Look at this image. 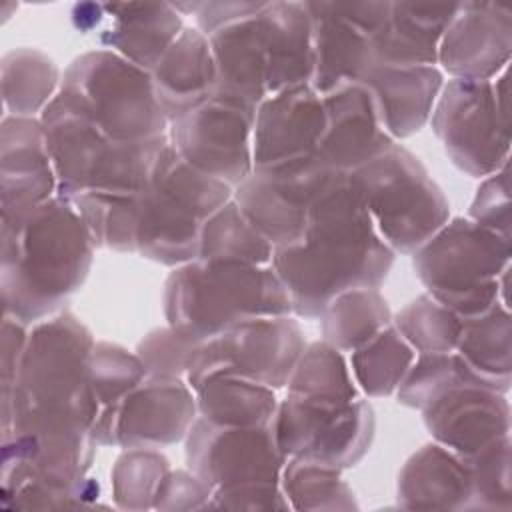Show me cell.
I'll use <instances>...</instances> for the list:
<instances>
[{"instance_id":"ab89813d","label":"cell","mask_w":512,"mask_h":512,"mask_svg":"<svg viewBox=\"0 0 512 512\" xmlns=\"http://www.w3.org/2000/svg\"><path fill=\"white\" fill-rule=\"evenodd\" d=\"M168 474V460L154 448H126L112 470L118 506L146 508L154 504Z\"/></svg>"},{"instance_id":"f6af8a7d","label":"cell","mask_w":512,"mask_h":512,"mask_svg":"<svg viewBox=\"0 0 512 512\" xmlns=\"http://www.w3.org/2000/svg\"><path fill=\"white\" fill-rule=\"evenodd\" d=\"M212 490L194 472H170L158 490L156 508H204L212 506Z\"/></svg>"},{"instance_id":"e575fe53","label":"cell","mask_w":512,"mask_h":512,"mask_svg":"<svg viewBox=\"0 0 512 512\" xmlns=\"http://www.w3.org/2000/svg\"><path fill=\"white\" fill-rule=\"evenodd\" d=\"M416 352L400 336L394 324L380 330L364 346L356 348L350 358L352 378L366 396L380 398L398 390Z\"/></svg>"},{"instance_id":"8fae6325","label":"cell","mask_w":512,"mask_h":512,"mask_svg":"<svg viewBox=\"0 0 512 512\" xmlns=\"http://www.w3.org/2000/svg\"><path fill=\"white\" fill-rule=\"evenodd\" d=\"M304 348L302 330L290 314L246 318L200 342L184 378L192 390L216 374L248 378L276 390L288 384Z\"/></svg>"},{"instance_id":"4316f807","label":"cell","mask_w":512,"mask_h":512,"mask_svg":"<svg viewBox=\"0 0 512 512\" xmlns=\"http://www.w3.org/2000/svg\"><path fill=\"white\" fill-rule=\"evenodd\" d=\"M458 4L390 2L382 30L372 38L376 64L436 66L438 46Z\"/></svg>"},{"instance_id":"e0dca14e","label":"cell","mask_w":512,"mask_h":512,"mask_svg":"<svg viewBox=\"0 0 512 512\" xmlns=\"http://www.w3.org/2000/svg\"><path fill=\"white\" fill-rule=\"evenodd\" d=\"M422 418L434 440L460 458L510 434V404L484 378L452 384L422 408Z\"/></svg>"},{"instance_id":"7a4b0ae2","label":"cell","mask_w":512,"mask_h":512,"mask_svg":"<svg viewBox=\"0 0 512 512\" xmlns=\"http://www.w3.org/2000/svg\"><path fill=\"white\" fill-rule=\"evenodd\" d=\"M94 246L78 210L60 196L2 218L4 316L28 326L62 312L88 276Z\"/></svg>"},{"instance_id":"9c48e42d","label":"cell","mask_w":512,"mask_h":512,"mask_svg":"<svg viewBox=\"0 0 512 512\" xmlns=\"http://www.w3.org/2000/svg\"><path fill=\"white\" fill-rule=\"evenodd\" d=\"M112 140H146L168 134L150 72L100 48L80 54L64 70L58 90Z\"/></svg>"},{"instance_id":"8d00e7d4","label":"cell","mask_w":512,"mask_h":512,"mask_svg":"<svg viewBox=\"0 0 512 512\" xmlns=\"http://www.w3.org/2000/svg\"><path fill=\"white\" fill-rule=\"evenodd\" d=\"M392 324L412 350L418 354H434L456 350L462 318L430 294H422L402 308Z\"/></svg>"},{"instance_id":"8992f818","label":"cell","mask_w":512,"mask_h":512,"mask_svg":"<svg viewBox=\"0 0 512 512\" xmlns=\"http://www.w3.org/2000/svg\"><path fill=\"white\" fill-rule=\"evenodd\" d=\"M232 188L190 166L168 142L150 184L136 192V254L182 266L198 258L204 222L232 200Z\"/></svg>"},{"instance_id":"bcb514c9","label":"cell","mask_w":512,"mask_h":512,"mask_svg":"<svg viewBox=\"0 0 512 512\" xmlns=\"http://www.w3.org/2000/svg\"><path fill=\"white\" fill-rule=\"evenodd\" d=\"M266 2H196V24L204 36L214 30L256 14Z\"/></svg>"},{"instance_id":"7dc6e473","label":"cell","mask_w":512,"mask_h":512,"mask_svg":"<svg viewBox=\"0 0 512 512\" xmlns=\"http://www.w3.org/2000/svg\"><path fill=\"white\" fill-rule=\"evenodd\" d=\"M72 24L78 32L86 34L90 30H96L104 24L106 20V12H104V4L98 2H82V4H74L72 6Z\"/></svg>"},{"instance_id":"484cf974","label":"cell","mask_w":512,"mask_h":512,"mask_svg":"<svg viewBox=\"0 0 512 512\" xmlns=\"http://www.w3.org/2000/svg\"><path fill=\"white\" fill-rule=\"evenodd\" d=\"M154 94L174 122L216 90V64L208 36L198 28H186L150 70Z\"/></svg>"},{"instance_id":"7c38bea8","label":"cell","mask_w":512,"mask_h":512,"mask_svg":"<svg viewBox=\"0 0 512 512\" xmlns=\"http://www.w3.org/2000/svg\"><path fill=\"white\" fill-rule=\"evenodd\" d=\"M272 428L286 458L342 470L368 452L374 436V410L362 396L316 398L288 392L278 404Z\"/></svg>"},{"instance_id":"f1b7e54d","label":"cell","mask_w":512,"mask_h":512,"mask_svg":"<svg viewBox=\"0 0 512 512\" xmlns=\"http://www.w3.org/2000/svg\"><path fill=\"white\" fill-rule=\"evenodd\" d=\"M268 96L312 78V18L306 2H266Z\"/></svg>"},{"instance_id":"ac0fdd59","label":"cell","mask_w":512,"mask_h":512,"mask_svg":"<svg viewBox=\"0 0 512 512\" xmlns=\"http://www.w3.org/2000/svg\"><path fill=\"white\" fill-rule=\"evenodd\" d=\"M512 10L500 2H458L442 34L438 62L460 80H494L508 68Z\"/></svg>"},{"instance_id":"5b68a950","label":"cell","mask_w":512,"mask_h":512,"mask_svg":"<svg viewBox=\"0 0 512 512\" xmlns=\"http://www.w3.org/2000/svg\"><path fill=\"white\" fill-rule=\"evenodd\" d=\"M50 160L58 180L56 196L82 192L134 194L144 190L170 136L112 140L60 92L40 114Z\"/></svg>"},{"instance_id":"d6986e66","label":"cell","mask_w":512,"mask_h":512,"mask_svg":"<svg viewBox=\"0 0 512 512\" xmlns=\"http://www.w3.org/2000/svg\"><path fill=\"white\" fill-rule=\"evenodd\" d=\"M324 122L322 96L310 84L290 86L266 96L256 106L254 116V170L314 156Z\"/></svg>"},{"instance_id":"44dd1931","label":"cell","mask_w":512,"mask_h":512,"mask_svg":"<svg viewBox=\"0 0 512 512\" xmlns=\"http://www.w3.org/2000/svg\"><path fill=\"white\" fill-rule=\"evenodd\" d=\"M2 218L20 216L58 192L40 118L6 116L2 120Z\"/></svg>"},{"instance_id":"f35d334b","label":"cell","mask_w":512,"mask_h":512,"mask_svg":"<svg viewBox=\"0 0 512 512\" xmlns=\"http://www.w3.org/2000/svg\"><path fill=\"white\" fill-rule=\"evenodd\" d=\"M468 378H482V376H478L456 350L420 354L418 360L412 362V366L408 368L404 380L396 390L398 402L404 406L422 410L440 392Z\"/></svg>"},{"instance_id":"6da1fadb","label":"cell","mask_w":512,"mask_h":512,"mask_svg":"<svg viewBox=\"0 0 512 512\" xmlns=\"http://www.w3.org/2000/svg\"><path fill=\"white\" fill-rule=\"evenodd\" d=\"M394 252L380 238L350 172L332 170L318 190L298 242L274 248L270 266L298 318H320L338 294L378 288Z\"/></svg>"},{"instance_id":"cb8c5ba5","label":"cell","mask_w":512,"mask_h":512,"mask_svg":"<svg viewBox=\"0 0 512 512\" xmlns=\"http://www.w3.org/2000/svg\"><path fill=\"white\" fill-rule=\"evenodd\" d=\"M266 6V4H264ZM264 6L208 36L216 64L218 94L258 106L268 96V50L262 22Z\"/></svg>"},{"instance_id":"30bf717a","label":"cell","mask_w":512,"mask_h":512,"mask_svg":"<svg viewBox=\"0 0 512 512\" xmlns=\"http://www.w3.org/2000/svg\"><path fill=\"white\" fill-rule=\"evenodd\" d=\"M430 122L446 154L472 178L508 164V68L496 80L452 78L442 86Z\"/></svg>"},{"instance_id":"7bdbcfd3","label":"cell","mask_w":512,"mask_h":512,"mask_svg":"<svg viewBox=\"0 0 512 512\" xmlns=\"http://www.w3.org/2000/svg\"><path fill=\"white\" fill-rule=\"evenodd\" d=\"M198 344L200 342L168 326L152 330L148 336H144L136 348V354L148 374L182 378Z\"/></svg>"},{"instance_id":"603a6c76","label":"cell","mask_w":512,"mask_h":512,"mask_svg":"<svg viewBox=\"0 0 512 512\" xmlns=\"http://www.w3.org/2000/svg\"><path fill=\"white\" fill-rule=\"evenodd\" d=\"M360 84L372 94L386 132L396 140L416 134L430 120L444 72L438 66L374 64Z\"/></svg>"},{"instance_id":"74e56055","label":"cell","mask_w":512,"mask_h":512,"mask_svg":"<svg viewBox=\"0 0 512 512\" xmlns=\"http://www.w3.org/2000/svg\"><path fill=\"white\" fill-rule=\"evenodd\" d=\"M282 492L294 508H350L354 506L350 488L342 482L340 470L302 458L284 464Z\"/></svg>"},{"instance_id":"4dcf8cb0","label":"cell","mask_w":512,"mask_h":512,"mask_svg":"<svg viewBox=\"0 0 512 512\" xmlns=\"http://www.w3.org/2000/svg\"><path fill=\"white\" fill-rule=\"evenodd\" d=\"M510 308L496 302L482 314L462 318L456 352L500 392L510 388Z\"/></svg>"},{"instance_id":"3957f363","label":"cell","mask_w":512,"mask_h":512,"mask_svg":"<svg viewBox=\"0 0 512 512\" xmlns=\"http://www.w3.org/2000/svg\"><path fill=\"white\" fill-rule=\"evenodd\" d=\"M88 328L62 310L28 332L18 372L2 390V436L44 420L94 426L100 404L88 382Z\"/></svg>"},{"instance_id":"ba28073f","label":"cell","mask_w":512,"mask_h":512,"mask_svg":"<svg viewBox=\"0 0 512 512\" xmlns=\"http://www.w3.org/2000/svg\"><path fill=\"white\" fill-rule=\"evenodd\" d=\"M350 174L392 252L414 254L448 222L450 208L440 186L422 162L396 142Z\"/></svg>"},{"instance_id":"2e32d148","label":"cell","mask_w":512,"mask_h":512,"mask_svg":"<svg viewBox=\"0 0 512 512\" xmlns=\"http://www.w3.org/2000/svg\"><path fill=\"white\" fill-rule=\"evenodd\" d=\"M330 172L318 154L256 168L234 188L232 200L272 248L288 246L302 238L310 206Z\"/></svg>"},{"instance_id":"277c9868","label":"cell","mask_w":512,"mask_h":512,"mask_svg":"<svg viewBox=\"0 0 512 512\" xmlns=\"http://www.w3.org/2000/svg\"><path fill=\"white\" fill-rule=\"evenodd\" d=\"M168 326L196 342L256 316H288L292 302L270 264L192 260L176 266L164 284Z\"/></svg>"},{"instance_id":"1f68e13d","label":"cell","mask_w":512,"mask_h":512,"mask_svg":"<svg viewBox=\"0 0 512 512\" xmlns=\"http://www.w3.org/2000/svg\"><path fill=\"white\" fill-rule=\"evenodd\" d=\"M62 78L54 60L36 48H16L2 56V100L10 116L34 118L56 98Z\"/></svg>"},{"instance_id":"d590c367","label":"cell","mask_w":512,"mask_h":512,"mask_svg":"<svg viewBox=\"0 0 512 512\" xmlns=\"http://www.w3.org/2000/svg\"><path fill=\"white\" fill-rule=\"evenodd\" d=\"M286 386L292 394L316 398L360 396L342 352L328 342H314L304 348Z\"/></svg>"},{"instance_id":"836d02e7","label":"cell","mask_w":512,"mask_h":512,"mask_svg":"<svg viewBox=\"0 0 512 512\" xmlns=\"http://www.w3.org/2000/svg\"><path fill=\"white\" fill-rule=\"evenodd\" d=\"M272 244L256 230L234 200L218 208L202 226L198 260L266 266L272 260Z\"/></svg>"},{"instance_id":"f546056e","label":"cell","mask_w":512,"mask_h":512,"mask_svg":"<svg viewBox=\"0 0 512 512\" xmlns=\"http://www.w3.org/2000/svg\"><path fill=\"white\" fill-rule=\"evenodd\" d=\"M194 396L198 416L218 426H272L278 412L274 388L240 376H210Z\"/></svg>"},{"instance_id":"d4e9b609","label":"cell","mask_w":512,"mask_h":512,"mask_svg":"<svg viewBox=\"0 0 512 512\" xmlns=\"http://www.w3.org/2000/svg\"><path fill=\"white\" fill-rule=\"evenodd\" d=\"M106 20L100 42L150 72L184 30L182 14L166 2L104 4Z\"/></svg>"},{"instance_id":"5bb4252c","label":"cell","mask_w":512,"mask_h":512,"mask_svg":"<svg viewBox=\"0 0 512 512\" xmlns=\"http://www.w3.org/2000/svg\"><path fill=\"white\" fill-rule=\"evenodd\" d=\"M254 116L256 106L214 92L170 122L168 136L190 166L234 190L254 170Z\"/></svg>"},{"instance_id":"4fadbf2b","label":"cell","mask_w":512,"mask_h":512,"mask_svg":"<svg viewBox=\"0 0 512 512\" xmlns=\"http://www.w3.org/2000/svg\"><path fill=\"white\" fill-rule=\"evenodd\" d=\"M196 414V396L186 380L146 374L120 400L100 408L92 436L100 446L156 450L182 440Z\"/></svg>"},{"instance_id":"d6a6232c","label":"cell","mask_w":512,"mask_h":512,"mask_svg":"<svg viewBox=\"0 0 512 512\" xmlns=\"http://www.w3.org/2000/svg\"><path fill=\"white\" fill-rule=\"evenodd\" d=\"M324 342L340 352H354L392 324V314L378 288H352L320 314Z\"/></svg>"},{"instance_id":"ffe728a7","label":"cell","mask_w":512,"mask_h":512,"mask_svg":"<svg viewBox=\"0 0 512 512\" xmlns=\"http://www.w3.org/2000/svg\"><path fill=\"white\" fill-rule=\"evenodd\" d=\"M322 104L326 122L316 154L328 168L354 172L394 144L364 84L340 86L324 94Z\"/></svg>"},{"instance_id":"83f0119b","label":"cell","mask_w":512,"mask_h":512,"mask_svg":"<svg viewBox=\"0 0 512 512\" xmlns=\"http://www.w3.org/2000/svg\"><path fill=\"white\" fill-rule=\"evenodd\" d=\"M398 500L406 508H472L470 470L442 444H426L404 464Z\"/></svg>"},{"instance_id":"9a60e30c","label":"cell","mask_w":512,"mask_h":512,"mask_svg":"<svg viewBox=\"0 0 512 512\" xmlns=\"http://www.w3.org/2000/svg\"><path fill=\"white\" fill-rule=\"evenodd\" d=\"M186 462L216 492L280 484L286 456L272 426H218L198 416L186 434Z\"/></svg>"},{"instance_id":"52a82bcc","label":"cell","mask_w":512,"mask_h":512,"mask_svg":"<svg viewBox=\"0 0 512 512\" xmlns=\"http://www.w3.org/2000/svg\"><path fill=\"white\" fill-rule=\"evenodd\" d=\"M414 270L428 294L460 318L508 308L510 240L472 218L446 222L414 252Z\"/></svg>"},{"instance_id":"60d3db41","label":"cell","mask_w":512,"mask_h":512,"mask_svg":"<svg viewBox=\"0 0 512 512\" xmlns=\"http://www.w3.org/2000/svg\"><path fill=\"white\" fill-rule=\"evenodd\" d=\"M146 374L138 354H128L110 342H94L88 356V382L100 408L120 400Z\"/></svg>"},{"instance_id":"ee69618b","label":"cell","mask_w":512,"mask_h":512,"mask_svg":"<svg viewBox=\"0 0 512 512\" xmlns=\"http://www.w3.org/2000/svg\"><path fill=\"white\" fill-rule=\"evenodd\" d=\"M470 218L480 226L510 240V180L508 164L486 176L480 184L472 206Z\"/></svg>"},{"instance_id":"b9f144b4","label":"cell","mask_w":512,"mask_h":512,"mask_svg":"<svg viewBox=\"0 0 512 512\" xmlns=\"http://www.w3.org/2000/svg\"><path fill=\"white\" fill-rule=\"evenodd\" d=\"M462 460L472 478V508H510V434Z\"/></svg>"},{"instance_id":"7402d4cb","label":"cell","mask_w":512,"mask_h":512,"mask_svg":"<svg viewBox=\"0 0 512 512\" xmlns=\"http://www.w3.org/2000/svg\"><path fill=\"white\" fill-rule=\"evenodd\" d=\"M312 18L310 86L328 94L346 84H360L376 64L372 38L340 18L330 2H306Z\"/></svg>"}]
</instances>
